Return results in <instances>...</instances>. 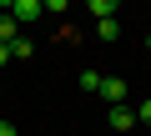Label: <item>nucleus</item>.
Wrapping results in <instances>:
<instances>
[{"label": "nucleus", "mask_w": 151, "mask_h": 136, "mask_svg": "<svg viewBox=\"0 0 151 136\" xmlns=\"http://www.w3.org/2000/svg\"><path fill=\"white\" fill-rule=\"evenodd\" d=\"M0 10H5L15 25L20 20H40V0H0Z\"/></svg>", "instance_id": "1"}, {"label": "nucleus", "mask_w": 151, "mask_h": 136, "mask_svg": "<svg viewBox=\"0 0 151 136\" xmlns=\"http://www.w3.org/2000/svg\"><path fill=\"white\" fill-rule=\"evenodd\" d=\"M101 96H106L111 106H126V81H116V76H106V81H101Z\"/></svg>", "instance_id": "2"}, {"label": "nucleus", "mask_w": 151, "mask_h": 136, "mask_svg": "<svg viewBox=\"0 0 151 136\" xmlns=\"http://www.w3.org/2000/svg\"><path fill=\"white\" fill-rule=\"evenodd\" d=\"M111 126H116V131H131V126H136V111H126V106H111Z\"/></svg>", "instance_id": "3"}, {"label": "nucleus", "mask_w": 151, "mask_h": 136, "mask_svg": "<svg viewBox=\"0 0 151 136\" xmlns=\"http://www.w3.org/2000/svg\"><path fill=\"white\" fill-rule=\"evenodd\" d=\"M20 40V30H15V20L5 15V10H0V45H15Z\"/></svg>", "instance_id": "4"}, {"label": "nucleus", "mask_w": 151, "mask_h": 136, "mask_svg": "<svg viewBox=\"0 0 151 136\" xmlns=\"http://www.w3.org/2000/svg\"><path fill=\"white\" fill-rule=\"evenodd\" d=\"M91 15H101V20H116V0H91Z\"/></svg>", "instance_id": "5"}, {"label": "nucleus", "mask_w": 151, "mask_h": 136, "mask_svg": "<svg viewBox=\"0 0 151 136\" xmlns=\"http://www.w3.org/2000/svg\"><path fill=\"white\" fill-rule=\"evenodd\" d=\"M96 35H101V40H116L121 25H116V20H96Z\"/></svg>", "instance_id": "6"}, {"label": "nucleus", "mask_w": 151, "mask_h": 136, "mask_svg": "<svg viewBox=\"0 0 151 136\" xmlns=\"http://www.w3.org/2000/svg\"><path fill=\"white\" fill-rule=\"evenodd\" d=\"M25 55H35V45H30V40H25V35H20V40H15V45H10V60H25Z\"/></svg>", "instance_id": "7"}, {"label": "nucleus", "mask_w": 151, "mask_h": 136, "mask_svg": "<svg viewBox=\"0 0 151 136\" xmlns=\"http://www.w3.org/2000/svg\"><path fill=\"white\" fill-rule=\"evenodd\" d=\"M101 81H106L101 71H81V91H101Z\"/></svg>", "instance_id": "8"}, {"label": "nucleus", "mask_w": 151, "mask_h": 136, "mask_svg": "<svg viewBox=\"0 0 151 136\" xmlns=\"http://www.w3.org/2000/svg\"><path fill=\"white\" fill-rule=\"evenodd\" d=\"M136 121H151V101H141V106H136Z\"/></svg>", "instance_id": "9"}, {"label": "nucleus", "mask_w": 151, "mask_h": 136, "mask_svg": "<svg viewBox=\"0 0 151 136\" xmlns=\"http://www.w3.org/2000/svg\"><path fill=\"white\" fill-rule=\"evenodd\" d=\"M0 136H20V131H15V126H10V121H0Z\"/></svg>", "instance_id": "10"}, {"label": "nucleus", "mask_w": 151, "mask_h": 136, "mask_svg": "<svg viewBox=\"0 0 151 136\" xmlns=\"http://www.w3.org/2000/svg\"><path fill=\"white\" fill-rule=\"evenodd\" d=\"M0 65H10V45H0Z\"/></svg>", "instance_id": "11"}, {"label": "nucleus", "mask_w": 151, "mask_h": 136, "mask_svg": "<svg viewBox=\"0 0 151 136\" xmlns=\"http://www.w3.org/2000/svg\"><path fill=\"white\" fill-rule=\"evenodd\" d=\"M146 45H151V35H146Z\"/></svg>", "instance_id": "12"}]
</instances>
